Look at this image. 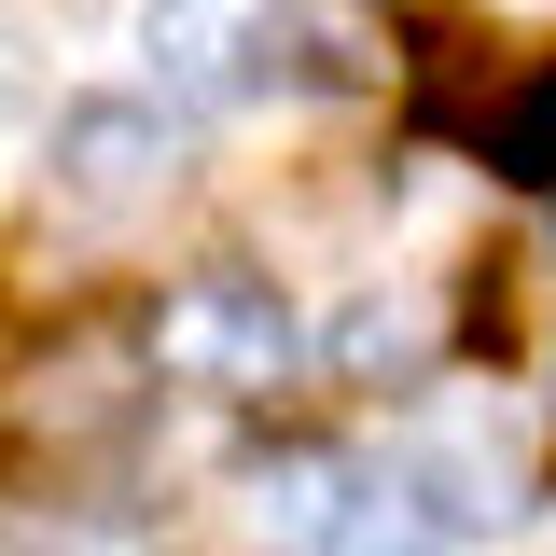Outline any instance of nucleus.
<instances>
[{"label": "nucleus", "instance_id": "nucleus-1", "mask_svg": "<svg viewBox=\"0 0 556 556\" xmlns=\"http://www.w3.org/2000/svg\"><path fill=\"white\" fill-rule=\"evenodd\" d=\"M153 362L181 376V390H278L292 362H306V320L278 306V278H181L167 306H153Z\"/></svg>", "mask_w": 556, "mask_h": 556}, {"label": "nucleus", "instance_id": "nucleus-2", "mask_svg": "<svg viewBox=\"0 0 556 556\" xmlns=\"http://www.w3.org/2000/svg\"><path fill=\"white\" fill-rule=\"evenodd\" d=\"M390 473H404V501L431 529H501L515 486H529V459H515V417L501 404H417L404 445H390Z\"/></svg>", "mask_w": 556, "mask_h": 556}, {"label": "nucleus", "instance_id": "nucleus-3", "mask_svg": "<svg viewBox=\"0 0 556 556\" xmlns=\"http://www.w3.org/2000/svg\"><path fill=\"white\" fill-rule=\"evenodd\" d=\"M167 112H139V98H84V112H56V195L84 208V223H126V208L167 195Z\"/></svg>", "mask_w": 556, "mask_h": 556}, {"label": "nucleus", "instance_id": "nucleus-4", "mask_svg": "<svg viewBox=\"0 0 556 556\" xmlns=\"http://www.w3.org/2000/svg\"><path fill=\"white\" fill-rule=\"evenodd\" d=\"M278 42V0H139V56L167 98H237Z\"/></svg>", "mask_w": 556, "mask_h": 556}, {"label": "nucleus", "instance_id": "nucleus-5", "mask_svg": "<svg viewBox=\"0 0 556 556\" xmlns=\"http://www.w3.org/2000/svg\"><path fill=\"white\" fill-rule=\"evenodd\" d=\"M278 42H306L320 84H376V70H390V28H376L362 0H278Z\"/></svg>", "mask_w": 556, "mask_h": 556}, {"label": "nucleus", "instance_id": "nucleus-6", "mask_svg": "<svg viewBox=\"0 0 556 556\" xmlns=\"http://www.w3.org/2000/svg\"><path fill=\"white\" fill-rule=\"evenodd\" d=\"M251 515H265V543H334L348 529V473L334 459H278V473H251Z\"/></svg>", "mask_w": 556, "mask_h": 556}, {"label": "nucleus", "instance_id": "nucleus-7", "mask_svg": "<svg viewBox=\"0 0 556 556\" xmlns=\"http://www.w3.org/2000/svg\"><path fill=\"white\" fill-rule=\"evenodd\" d=\"M473 139L501 153V167H515V181H556V56L529 70L515 98H486V112H473Z\"/></svg>", "mask_w": 556, "mask_h": 556}, {"label": "nucleus", "instance_id": "nucleus-8", "mask_svg": "<svg viewBox=\"0 0 556 556\" xmlns=\"http://www.w3.org/2000/svg\"><path fill=\"white\" fill-rule=\"evenodd\" d=\"M417 348H431L417 306H390V292H376V306H348V362H362V376H390V362H417Z\"/></svg>", "mask_w": 556, "mask_h": 556}, {"label": "nucleus", "instance_id": "nucleus-9", "mask_svg": "<svg viewBox=\"0 0 556 556\" xmlns=\"http://www.w3.org/2000/svg\"><path fill=\"white\" fill-rule=\"evenodd\" d=\"M320 556H445V543H431L417 515H348V529H334Z\"/></svg>", "mask_w": 556, "mask_h": 556}, {"label": "nucleus", "instance_id": "nucleus-10", "mask_svg": "<svg viewBox=\"0 0 556 556\" xmlns=\"http://www.w3.org/2000/svg\"><path fill=\"white\" fill-rule=\"evenodd\" d=\"M14 98H28V70H14V28H0V112H14Z\"/></svg>", "mask_w": 556, "mask_h": 556}]
</instances>
